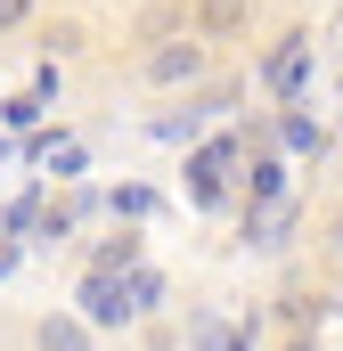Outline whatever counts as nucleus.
Segmentation results:
<instances>
[{
  "label": "nucleus",
  "instance_id": "f03ea898",
  "mask_svg": "<svg viewBox=\"0 0 343 351\" xmlns=\"http://www.w3.org/2000/svg\"><path fill=\"white\" fill-rule=\"evenodd\" d=\"M303 66H311V33L294 25V33H278V41H270V58L254 66V82L270 90V98H294V90H303Z\"/></svg>",
  "mask_w": 343,
  "mask_h": 351
},
{
  "label": "nucleus",
  "instance_id": "7ed1b4c3",
  "mask_svg": "<svg viewBox=\"0 0 343 351\" xmlns=\"http://www.w3.org/2000/svg\"><path fill=\"white\" fill-rule=\"evenodd\" d=\"M188 33H196L204 49L246 41V33H254V0H196V8H188Z\"/></svg>",
  "mask_w": 343,
  "mask_h": 351
},
{
  "label": "nucleus",
  "instance_id": "39448f33",
  "mask_svg": "<svg viewBox=\"0 0 343 351\" xmlns=\"http://www.w3.org/2000/svg\"><path fill=\"white\" fill-rule=\"evenodd\" d=\"M33 351H98V335L74 311H49V319H33Z\"/></svg>",
  "mask_w": 343,
  "mask_h": 351
},
{
  "label": "nucleus",
  "instance_id": "423d86ee",
  "mask_svg": "<svg viewBox=\"0 0 343 351\" xmlns=\"http://www.w3.org/2000/svg\"><path fill=\"white\" fill-rule=\"evenodd\" d=\"M16 25H33V0H0V33H16Z\"/></svg>",
  "mask_w": 343,
  "mask_h": 351
},
{
  "label": "nucleus",
  "instance_id": "20e7f679",
  "mask_svg": "<svg viewBox=\"0 0 343 351\" xmlns=\"http://www.w3.org/2000/svg\"><path fill=\"white\" fill-rule=\"evenodd\" d=\"M131 319V286L115 269H90L82 278V327H123Z\"/></svg>",
  "mask_w": 343,
  "mask_h": 351
},
{
  "label": "nucleus",
  "instance_id": "f257e3e1",
  "mask_svg": "<svg viewBox=\"0 0 343 351\" xmlns=\"http://www.w3.org/2000/svg\"><path fill=\"white\" fill-rule=\"evenodd\" d=\"M204 74H213V49H204L188 25H180V33H156V41L139 49V82L147 90H196Z\"/></svg>",
  "mask_w": 343,
  "mask_h": 351
}]
</instances>
